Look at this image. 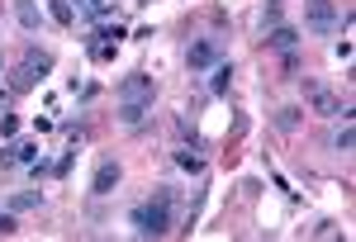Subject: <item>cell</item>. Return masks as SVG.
Wrapping results in <instances>:
<instances>
[{"mask_svg": "<svg viewBox=\"0 0 356 242\" xmlns=\"http://www.w3.org/2000/svg\"><path fill=\"white\" fill-rule=\"evenodd\" d=\"M134 233L138 238H166L171 233V186H157L152 200L134 209Z\"/></svg>", "mask_w": 356, "mask_h": 242, "instance_id": "obj_1", "label": "cell"}, {"mask_svg": "<svg viewBox=\"0 0 356 242\" xmlns=\"http://www.w3.org/2000/svg\"><path fill=\"white\" fill-rule=\"evenodd\" d=\"M53 72V57L48 53H38V48H24V57H19V67H15V76H10V90H33L38 81Z\"/></svg>", "mask_w": 356, "mask_h": 242, "instance_id": "obj_2", "label": "cell"}, {"mask_svg": "<svg viewBox=\"0 0 356 242\" xmlns=\"http://www.w3.org/2000/svg\"><path fill=\"white\" fill-rule=\"evenodd\" d=\"M219 62H223V38H214V33L195 38L191 48H186V67H191L195 76H200V72H209V67H219Z\"/></svg>", "mask_w": 356, "mask_h": 242, "instance_id": "obj_3", "label": "cell"}, {"mask_svg": "<svg viewBox=\"0 0 356 242\" xmlns=\"http://www.w3.org/2000/svg\"><path fill=\"white\" fill-rule=\"evenodd\" d=\"M309 90V105H314V114H323V119H342V124H352L356 119V109L352 105H342V95H332V90H323V86H304Z\"/></svg>", "mask_w": 356, "mask_h": 242, "instance_id": "obj_4", "label": "cell"}, {"mask_svg": "<svg viewBox=\"0 0 356 242\" xmlns=\"http://www.w3.org/2000/svg\"><path fill=\"white\" fill-rule=\"evenodd\" d=\"M337 24H342V15H337L332 0H309V5H304V29H309V33H332Z\"/></svg>", "mask_w": 356, "mask_h": 242, "instance_id": "obj_5", "label": "cell"}, {"mask_svg": "<svg viewBox=\"0 0 356 242\" xmlns=\"http://www.w3.org/2000/svg\"><path fill=\"white\" fill-rule=\"evenodd\" d=\"M124 181V166L114 157H105L100 166H95V176H90V195H114V186Z\"/></svg>", "mask_w": 356, "mask_h": 242, "instance_id": "obj_6", "label": "cell"}, {"mask_svg": "<svg viewBox=\"0 0 356 242\" xmlns=\"http://www.w3.org/2000/svg\"><path fill=\"white\" fill-rule=\"evenodd\" d=\"M152 95H157V81L147 72H134V76L119 81V100H152Z\"/></svg>", "mask_w": 356, "mask_h": 242, "instance_id": "obj_7", "label": "cell"}, {"mask_svg": "<svg viewBox=\"0 0 356 242\" xmlns=\"http://www.w3.org/2000/svg\"><path fill=\"white\" fill-rule=\"evenodd\" d=\"M147 114H152V100H119V109H114V119H119L124 129H143Z\"/></svg>", "mask_w": 356, "mask_h": 242, "instance_id": "obj_8", "label": "cell"}, {"mask_svg": "<svg viewBox=\"0 0 356 242\" xmlns=\"http://www.w3.org/2000/svg\"><path fill=\"white\" fill-rule=\"evenodd\" d=\"M38 161V143H15V147H0V166H33Z\"/></svg>", "mask_w": 356, "mask_h": 242, "instance_id": "obj_9", "label": "cell"}, {"mask_svg": "<svg viewBox=\"0 0 356 242\" xmlns=\"http://www.w3.org/2000/svg\"><path fill=\"white\" fill-rule=\"evenodd\" d=\"M300 43V29L295 24H271L266 29V48H275V53H290Z\"/></svg>", "mask_w": 356, "mask_h": 242, "instance_id": "obj_10", "label": "cell"}, {"mask_svg": "<svg viewBox=\"0 0 356 242\" xmlns=\"http://www.w3.org/2000/svg\"><path fill=\"white\" fill-rule=\"evenodd\" d=\"M38 204H43V190H15V195H10V209H15V214H29V209H38Z\"/></svg>", "mask_w": 356, "mask_h": 242, "instance_id": "obj_11", "label": "cell"}, {"mask_svg": "<svg viewBox=\"0 0 356 242\" xmlns=\"http://www.w3.org/2000/svg\"><path fill=\"white\" fill-rule=\"evenodd\" d=\"M209 72H214V76H209V90H214V95H223V90L233 86V67H228V62H219V67H209Z\"/></svg>", "mask_w": 356, "mask_h": 242, "instance_id": "obj_12", "label": "cell"}, {"mask_svg": "<svg viewBox=\"0 0 356 242\" xmlns=\"http://www.w3.org/2000/svg\"><path fill=\"white\" fill-rule=\"evenodd\" d=\"M15 15H19L24 29H38V5H33V0H15Z\"/></svg>", "mask_w": 356, "mask_h": 242, "instance_id": "obj_13", "label": "cell"}, {"mask_svg": "<svg viewBox=\"0 0 356 242\" xmlns=\"http://www.w3.org/2000/svg\"><path fill=\"white\" fill-rule=\"evenodd\" d=\"M176 166H181V171H204V157L191 152V147H181V152H176Z\"/></svg>", "mask_w": 356, "mask_h": 242, "instance_id": "obj_14", "label": "cell"}, {"mask_svg": "<svg viewBox=\"0 0 356 242\" xmlns=\"http://www.w3.org/2000/svg\"><path fill=\"white\" fill-rule=\"evenodd\" d=\"M332 147H337V152H352V147H356V134H352V124H342V129L332 134Z\"/></svg>", "mask_w": 356, "mask_h": 242, "instance_id": "obj_15", "label": "cell"}, {"mask_svg": "<svg viewBox=\"0 0 356 242\" xmlns=\"http://www.w3.org/2000/svg\"><path fill=\"white\" fill-rule=\"evenodd\" d=\"M300 114H304V109H295V105H290V109H280V114H275V124H280L285 134H295V129H300Z\"/></svg>", "mask_w": 356, "mask_h": 242, "instance_id": "obj_16", "label": "cell"}, {"mask_svg": "<svg viewBox=\"0 0 356 242\" xmlns=\"http://www.w3.org/2000/svg\"><path fill=\"white\" fill-rule=\"evenodd\" d=\"M19 233V223H15V214H0V238H15Z\"/></svg>", "mask_w": 356, "mask_h": 242, "instance_id": "obj_17", "label": "cell"}, {"mask_svg": "<svg viewBox=\"0 0 356 242\" xmlns=\"http://www.w3.org/2000/svg\"><path fill=\"white\" fill-rule=\"evenodd\" d=\"M53 19H57V24H72V10H67V0H53Z\"/></svg>", "mask_w": 356, "mask_h": 242, "instance_id": "obj_18", "label": "cell"}, {"mask_svg": "<svg viewBox=\"0 0 356 242\" xmlns=\"http://www.w3.org/2000/svg\"><path fill=\"white\" fill-rule=\"evenodd\" d=\"M15 129H19V119H15V114H5V119H0V138H10Z\"/></svg>", "mask_w": 356, "mask_h": 242, "instance_id": "obj_19", "label": "cell"}, {"mask_svg": "<svg viewBox=\"0 0 356 242\" xmlns=\"http://www.w3.org/2000/svg\"><path fill=\"white\" fill-rule=\"evenodd\" d=\"M5 100H10V95H5V90H0V109H5Z\"/></svg>", "mask_w": 356, "mask_h": 242, "instance_id": "obj_20", "label": "cell"}, {"mask_svg": "<svg viewBox=\"0 0 356 242\" xmlns=\"http://www.w3.org/2000/svg\"><path fill=\"white\" fill-rule=\"evenodd\" d=\"M0 72H5V53H0Z\"/></svg>", "mask_w": 356, "mask_h": 242, "instance_id": "obj_21", "label": "cell"}]
</instances>
